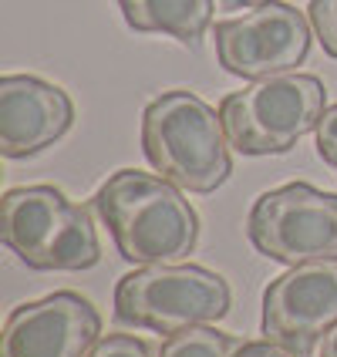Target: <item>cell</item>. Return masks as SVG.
Here are the masks:
<instances>
[{
    "instance_id": "cell-1",
    "label": "cell",
    "mask_w": 337,
    "mask_h": 357,
    "mask_svg": "<svg viewBox=\"0 0 337 357\" xmlns=\"http://www.w3.org/2000/svg\"><path fill=\"white\" fill-rule=\"evenodd\" d=\"M119 253L139 266H172L199 243V216L176 182L119 169L91 199Z\"/></svg>"
},
{
    "instance_id": "cell-2",
    "label": "cell",
    "mask_w": 337,
    "mask_h": 357,
    "mask_svg": "<svg viewBox=\"0 0 337 357\" xmlns=\"http://www.w3.org/2000/svg\"><path fill=\"white\" fill-rule=\"evenodd\" d=\"M142 152L162 178L186 192H216L233 172L219 112L193 91H162L142 112Z\"/></svg>"
},
{
    "instance_id": "cell-3",
    "label": "cell",
    "mask_w": 337,
    "mask_h": 357,
    "mask_svg": "<svg viewBox=\"0 0 337 357\" xmlns=\"http://www.w3.org/2000/svg\"><path fill=\"white\" fill-rule=\"evenodd\" d=\"M327 112V88L317 75H274L219 101L230 145L243 155H280L317 132Z\"/></svg>"
},
{
    "instance_id": "cell-4",
    "label": "cell",
    "mask_w": 337,
    "mask_h": 357,
    "mask_svg": "<svg viewBox=\"0 0 337 357\" xmlns=\"http://www.w3.org/2000/svg\"><path fill=\"white\" fill-rule=\"evenodd\" d=\"M0 239L31 270H88L101 259L88 209L54 185L10 189L0 206Z\"/></svg>"
},
{
    "instance_id": "cell-5",
    "label": "cell",
    "mask_w": 337,
    "mask_h": 357,
    "mask_svg": "<svg viewBox=\"0 0 337 357\" xmlns=\"http://www.w3.org/2000/svg\"><path fill=\"white\" fill-rule=\"evenodd\" d=\"M230 283L206 266H139L115 287V320L172 337L186 327L216 324L230 314Z\"/></svg>"
},
{
    "instance_id": "cell-6",
    "label": "cell",
    "mask_w": 337,
    "mask_h": 357,
    "mask_svg": "<svg viewBox=\"0 0 337 357\" xmlns=\"http://www.w3.org/2000/svg\"><path fill=\"white\" fill-rule=\"evenodd\" d=\"M246 236L257 253L287 266L337 259V192L287 182L253 202Z\"/></svg>"
},
{
    "instance_id": "cell-7",
    "label": "cell",
    "mask_w": 337,
    "mask_h": 357,
    "mask_svg": "<svg viewBox=\"0 0 337 357\" xmlns=\"http://www.w3.org/2000/svg\"><path fill=\"white\" fill-rule=\"evenodd\" d=\"M213 38L223 71L246 81L274 78L307 61L310 17L290 3L270 0L263 7H250L243 17L219 20Z\"/></svg>"
},
{
    "instance_id": "cell-8",
    "label": "cell",
    "mask_w": 337,
    "mask_h": 357,
    "mask_svg": "<svg viewBox=\"0 0 337 357\" xmlns=\"http://www.w3.org/2000/svg\"><path fill=\"white\" fill-rule=\"evenodd\" d=\"M263 334L307 357L337 327V259L290 266L263 290Z\"/></svg>"
},
{
    "instance_id": "cell-9",
    "label": "cell",
    "mask_w": 337,
    "mask_h": 357,
    "mask_svg": "<svg viewBox=\"0 0 337 357\" xmlns=\"http://www.w3.org/2000/svg\"><path fill=\"white\" fill-rule=\"evenodd\" d=\"M101 340V317L91 300L71 290L20 303L0 337V357H88Z\"/></svg>"
},
{
    "instance_id": "cell-10",
    "label": "cell",
    "mask_w": 337,
    "mask_h": 357,
    "mask_svg": "<svg viewBox=\"0 0 337 357\" xmlns=\"http://www.w3.org/2000/svg\"><path fill=\"white\" fill-rule=\"evenodd\" d=\"M75 105L68 91L34 75L0 78V152L7 159L38 155L71 128Z\"/></svg>"
},
{
    "instance_id": "cell-11",
    "label": "cell",
    "mask_w": 337,
    "mask_h": 357,
    "mask_svg": "<svg viewBox=\"0 0 337 357\" xmlns=\"http://www.w3.org/2000/svg\"><path fill=\"white\" fill-rule=\"evenodd\" d=\"M121 17L139 34H169L196 47L213 24V0H119Z\"/></svg>"
},
{
    "instance_id": "cell-12",
    "label": "cell",
    "mask_w": 337,
    "mask_h": 357,
    "mask_svg": "<svg viewBox=\"0 0 337 357\" xmlns=\"http://www.w3.org/2000/svg\"><path fill=\"white\" fill-rule=\"evenodd\" d=\"M243 340L233 334H223L209 324L199 327H186L162 344L159 357H233Z\"/></svg>"
},
{
    "instance_id": "cell-13",
    "label": "cell",
    "mask_w": 337,
    "mask_h": 357,
    "mask_svg": "<svg viewBox=\"0 0 337 357\" xmlns=\"http://www.w3.org/2000/svg\"><path fill=\"white\" fill-rule=\"evenodd\" d=\"M307 17L314 27V38L320 40V47L337 61V0H310Z\"/></svg>"
},
{
    "instance_id": "cell-14",
    "label": "cell",
    "mask_w": 337,
    "mask_h": 357,
    "mask_svg": "<svg viewBox=\"0 0 337 357\" xmlns=\"http://www.w3.org/2000/svg\"><path fill=\"white\" fill-rule=\"evenodd\" d=\"M88 357H152V347L132 334H108L95 344Z\"/></svg>"
},
{
    "instance_id": "cell-15",
    "label": "cell",
    "mask_w": 337,
    "mask_h": 357,
    "mask_svg": "<svg viewBox=\"0 0 337 357\" xmlns=\"http://www.w3.org/2000/svg\"><path fill=\"white\" fill-rule=\"evenodd\" d=\"M317 152L320 159L337 172V105H331L324 112V119L317 125Z\"/></svg>"
},
{
    "instance_id": "cell-16",
    "label": "cell",
    "mask_w": 337,
    "mask_h": 357,
    "mask_svg": "<svg viewBox=\"0 0 337 357\" xmlns=\"http://www.w3.org/2000/svg\"><path fill=\"white\" fill-rule=\"evenodd\" d=\"M233 357H297V354L274 344V340H250V344H239V351Z\"/></svg>"
},
{
    "instance_id": "cell-17",
    "label": "cell",
    "mask_w": 337,
    "mask_h": 357,
    "mask_svg": "<svg viewBox=\"0 0 337 357\" xmlns=\"http://www.w3.org/2000/svg\"><path fill=\"white\" fill-rule=\"evenodd\" d=\"M320 357H337V327L324 337V344H320Z\"/></svg>"
},
{
    "instance_id": "cell-18",
    "label": "cell",
    "mask_w": 337,
    "mask_h": 357,
    "mask_svg": "<svg viewBox=\"0 0 337 357\" xmlns=\"http://www.w3.org/2000/svg\"><path fill=\"white\" fill-rule=\"evenodd\" d=\"M263 3H270V0H223V7H226V10H239V7H246V10H250V7H263Z\"/></svg>"
}]
</instances>
